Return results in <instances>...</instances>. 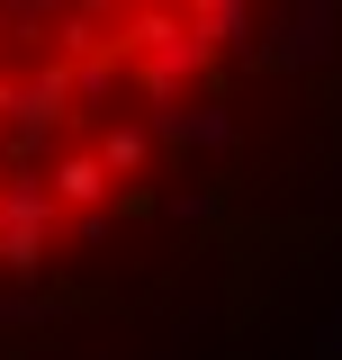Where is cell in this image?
Wrapping results in <instances>:
<instances>
[{
    "instance_id": "1",
    "label": "cell",
    "mask_w": 342,
    "mask_h": 360,
    "mask_svg": "<svg viewBox=\"0 0 342 360\" xmlns=\"http://www.w3.org/2000/svg\"><path fill=\"white\" fill-rule=\"evenodd\" d=\"M261 0H0V270L118 217L234 82Z\"/></svg>"
}]
</instances>
